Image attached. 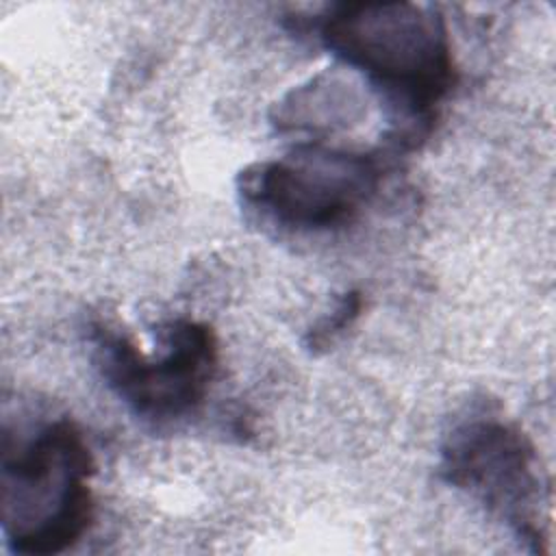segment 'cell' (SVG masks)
Listing matches in <instances>:
<instances>
[{
	"instance_id": "4",
	"label": "cell",
	"mask_w": 556,
	"mask_h": 556,
	"mask_svg": "<svg viewBox=\"0 0 556 556\" xmlns=\"http://www.w3.org/2000/svg\"><path fill=\"white\" fill-rule=\"evenodd\" d=\"M156 334L163 352L146 356L128 337L96 326V361L104 382L132 413L174 421L204 402L217 369V339L211 326L191 319L167 321Z\"/></svg>"
},
{
	"instance_id": "2",
	"label": "cell",
	"mask_w": 556,
	"mask_h": 556,
	"mask_svg": "<svg viewBox=\"0 0 556 556\" xmlns=\"http://www.w3.org/2000/svg\"><path fill=\"white\" fill-rule=\"evenodd\" d=\"M93 458L70 419L41 426L30 439L2 441L0 519L9 547L24 556L61 554L93 521Z\"/></svg>"
},
{
	"instance_id": "1",
	"label": "cell",
	"mask_w": 556,
	"mask_h": 556,
	"mask_svg": "<svg viewBox=\"0 0 556 556\" xmlns=\"http://www.w3.org/2000/svg\"><path fill=\"white\" fill-rule=\"evenodd\" d=\"M315 22L326 50L363 74L389 106V141L415 148L432 126L434 106L456 83L443 15L415 2H339Z\"/></svg>"
},
{
	"instance_id": "3",
	"label": "cell",
	"mask_w": 556,
	"mask_h": 556,
	"mask_svg": "<svg viewBox=\"0 0 556 556\" xmlns=\"http://www.w3.org/2000/svg\"><path fill=\"white\" fill-rule=\"evenodd\" d=\"M382 182L376 152L298 143L282 159L263 161L239 174L245 206L293 230H326L354 219Z\"/></svg>"
},
{
	"instance_id": "6",
	"label": "cell",
	"mask_w": 556,
	"mask_h": 556,
	"mask_svg": "<svg viewBox=\"0 0 556 556\" xmlns=\"http://www.w3.org/2000/svg\"><path fill=\"white\" fill-rule=\"evenodd\" d=\"M356 104H361L358 96L348 87V83H343V78L321 74L308 85L293 89L280 104H276L274 124L282 132H328L356 117L352 111Z\"/></svg>"
},
{
	"instance_id": "7",
	"label": "cell",
	"mask_w": 556,
	"mask_h": 556,
	"mask_svg": "<svg viewBox=\"0 0 556 556\" xmlns=\"http://www.w3.org/2000/svg\"><path fill=\"white\" fill-rule=\"evenodd\" d=\"M361 308H363V295L358 291L343 293L337 306L308 330L304 345L313 354L328 350L356 321V317L361 315Z\"/></svg>"
},
{
	"instance_id": "5",
	"label": "cell",
	"mask_w": 556,
	"mask_h": 556,
	"mask_svg": "<svg viewBox=\"0 0 556 556\" xmlns=\"http://www.w3.org/2000/svg\"><path fill=\"white\" fill-rule=\"evenodd\" d=\"M441 476L500 513L521 539L539 549L534 504L541 497L536 454L530 439L497 417H473L445 437Z\"/></svg>"
}]
</instances>
